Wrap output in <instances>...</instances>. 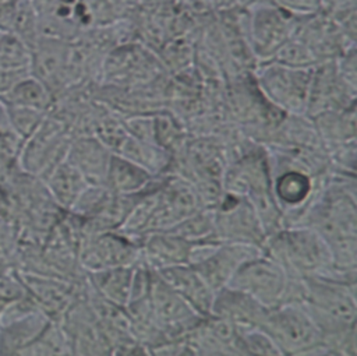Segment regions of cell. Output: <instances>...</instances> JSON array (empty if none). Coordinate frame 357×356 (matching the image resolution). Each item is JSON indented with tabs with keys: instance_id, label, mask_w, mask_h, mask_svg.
Listing matches in <instances>:
<instances>
[{
	"instance_id": "obj_2",
	"label": "cell",
	"mask_w": 357,
	"mask_h": 356,
	"mask_svg": "<svg viewBox=\"0 0 357 356\" xmlns=\"http://www.w3.org/2000/svg\"><path fill=\"white\" fill-rule=\"evenodd\" d=\"M264 251L290 275L298 278L331 276L356 281V274L335 268L331 250L322 236L307 225H286L269 235Z\"/></svg>"
},
{
	"instance_id": "obj_17",
	"label": "cell",
	"mask_w": 357,
	"mask_h": 356,
	"mask_svg": "<svg viewBox=\"0 0 357 356\" xmlns=\"http://www.w3.org/2000/svg\"><path fill=\"white\" fill-rule=\"evenodd\" d=\"M199 316L211 314L215 290L190 264H178L156 271Z\"/></svg>"
},
{
	"instance_id": "obj_16",
	"label": "cell",
	"mask_w": 357,
	"mask_h": 356,
	"mask_svg": "<svg viewBox=\"0 0 357 356\" xmlns=\"http://www.w3.org/2000/svg\"><path fill=\"white\" fill-rule=\"evenodd\" d=\"M113 152L95 135H79L71 140L66 159L89 184H106Z\"/></svg>"
},
{
	"instance_id": "obj_20",
	"label": "cell",
	"mask_w": 357,
	"mask_h": 356,
	"mask_svg": "<svg viewBox=\"0 0 357 356\" xmlns=\"http://www.w3.org/2000/svg\"><path fill=\"white\" fill-rule=\"evenodd\" d=\"M31 63V47L18 36L0 32V96L32 74Z\"/></svg>"
},
{
	"instance_id": "obj_5",
	"label": "cell",
	"mask_w": 357,
	"mask_h": 356,
	"mask_svg": "<svg viewBox=\"0 0 357 356\" xmlns=\"http://www.w3.org/2000/svg\"><path fill=\"white\" fill-rule=\"evenodd\" d=\"M259 328L271 336L280 355H324L322 332L303 303L269 309Z\"/></svg>"
},
{
	"instance_id": "obj_3",
	"label": "cell",
	"mask_w": 357,
	"mask_h": 356,
	"mask_svg": "<svg viewBox=\"0 0 357 356\" xmlns=\"http://www.w3.org/2000/svg\"><path fill=\"white\" fill-rule=\"evenodd\" d=\"M241 290L268 309L284 303H303L304 278L290 275L265 251L245 262L226 285Z\"/></svg>"
},
{
	"instance_id": "obj_19",
	"label": "cell",
	"mask_w": 357,
	"mask_h": 356,
	"mask_svg": "<svg viewBox=\"0 0 357 356\" xmlns=\"http://www.w3.org/2000/svg\"><path fill=\"white\" fill-rule=\"evenodd\" d=\"M163 176H155L135 162L113 154L107 169L106 186L116 194L135 195L156 187Z\"/></svg>"
},
{
	"instance_id": "obj_27",
	"label": "cell",
	"mask_w": 357,
	"mask_h": 356,
	"mask_svg": "<svg viewBox=\"0 0 357 356\" xmlns=\"http://www.w3.org/2000/svg\"><path fill=\"white\" fill-rule=\"evenodd\" d=\"M25 293L26 289L15 264L8 260H0V309Z\"/></svg>"
},
{
	"instance_id": "obj_26",
	"label": "cell",
	"mask_w": 357,
	"mask_h": 356,
	"mask_svg": "<svg viewBox=\"0 0 357 356\" xmlns=\"http://www.w3.org/2000/svg\"><path fill=\"white\" fill-rule=\"evenodd\" d=\"M169 230L187 240L188 243L218 239L215 232V218L212 208H201L195 211Z\"/></svg>"
},
{
	"instance_id": "obj_7",
	"label": "cell",
	"mask_w": 357,
	"mask_h": 356,
	"mask_svg": "<svg viewBox=\"0 0 357 356\" xmlns=\"http://www.w3.org/2000/svg\"><path fill=\"white\" fill-rule=\"evenodd\" d=\"M52 318L28 292L0 309V356H20Z\"/></svg>"
},
{
	"instance_id": "obj_23",
	"label": "cell",
	"mask_w": 357,
	"mask_h": 356,
	"mask_svg": "<svg viewBox=\"0 0 357 356\" xmlns=\"http://www.w3.org/2000/svg\"><path fill=\"white\" fill-rule=\"evenodd\" d=\"M311 119L324 147L356 140L354 107L325 110Z\"/></svg>"
},
{
	"instance_id": "obj_4",
	"label": "cell",
	"mask_w": 357,
	"mask_h": 356,
	"mask_svg": "<svg viewBox=\"0 0 357 356\" xmlns=\"http://www.w3.org/2000/svg\"><path fill=\"white\" fill-rule=\"evenodd\" d=\"M304 285L303 304L322 335L356 325V281L311 276L304 278Z\"/></svg>"
},
{
	"instance_id": "obj_9",
	"label": "cell",
	"mask_w": 357,
	"mask_h": 356,
	"mask_svg": "<svg viewBox=\"0 0 357 356\" xmlns=\"http://www.w3.org/2000/svg\"><path fill=\"white\" fill-rule=\"evenodd\" d=\"M213 209L216 237L223 242H241L264 247L268 237L264 225L245 197L225 193Z\"/></svg>"
},
{
	"instance_id": "obj_21",
	"label": "cell",
	"mask_w": 357,
	"mask_h": 356,
	"mask_svg": "<svg viewBox=\"0 0 357 356\" xmlns=\"http://www.w3.org/2000/svg\"><path fill=\"white\" fill-rule=\"evenodd\" d=\"M134 265H120L85 272L88 285L103 299L124 307L128 303Z\"/></svg>"
},
{
	"instance_id": "obj_14",
	"label": "cell",
	"mask_w": 357,
	"mask_h": 356,
	"mask_svg": "<svg viewBox=\"0 0 357 356\" xmlns=\"http://www.w3.org/2000/svg\"><path fill=\"white\" fill-rule=\"evenodd\" d=\"M28 295L50 318L57 320L84 290L85 278L70 281L60 276L21 272Z\"/></svg>"
},
{
	"instance_id": "obj_11",
	"label": "cell",
	"mask_w": 357,
	"mask_h": 356,
	"mask_svg": "<svg viewBox=\"0 0 357 356\" xmlns=\"http://www.w3.org/2000/svg\"><path fill=\"white\" fill-rule=\"evenodd\" d=\"M63 327L71 355H110V346L84 290L57 318Z\"/></svg>"
},
{
	"instance_id": "obj_29",
	"label": "cell",
	"mask_w": 357,
	"mask_h": 356,
	"mask_svg": "<svg viewBox=\"0 0 357 356\" xmlns=\"http://www.w3.org/2000/svg\"><path fill=\"white\" fill-rule=\"evenodd\" d=\"M241 341L245 355H280L275 342L261 328L241 329Z\"/></svg>"
},
{
	"instance_id": "obj_30",
	"label": "cell",
	"mask_w": 357,
	"mask_h": 356,
	"mask_svg": "<svg viewBox=\"0 0 357 356\" xmlns=\"http://www.w3.org/2000/svg\"><path fill=\"white\" fill-rule=\"evenodd\" d=\"M20 235L14 222L0 218V260H8L14 262Z\"/></svg>"
},
{
	"instance_id": "obj_8",
	"label": "cell",
	"mask_w": 357,
	"mask_h": 356,
	"mask_svg": "<svg viewBox=\"0 0 357 356\" xmlns=\"http://www.w3.org/2000/svg\"><path fill=\"white\" fill-rule=\"evenodd\" d=\"M148 300L163 336L162 343L185 336L204 318L153 269Z\"/></svg>"
},
{
	"instance_id": "obj_22",
	"label": "cell",
	"mask_w": 357,
	"mask_h": 356,
	"mask_svg": "<svg viewBox=\"0 0 357 356\" xmlns=\"http://www.w3.org/2000/svg\"><path fill=\"white\" fill-rule=\"evenodd\" d=\"M42 180L53 200L64 211L71 209L79 194L89 184L66 158L57 163Z\"/></svg>"
},
{
	"instance_id": "obj_25",
	"label": "cell",
	"mask_w": 357,
	"mask_h": 356,
	"mask_svg": "<svg viewBox=\"0 0 357 356\" xmlns=\"http://www.w3.org/2000/svg\"><path fill=\"white\" fill-rule=\"evenodd\" d=\"M71 355L67 335L57 320H50L42 332L21 350L20 356Z\"/></svg>"
},
{
	"instance_id": "obj_15",
	"label": "cell",
	"mask_w": 357,
	"mask_h": 356,
	"mask_svg": "<svg viewBox=\"0 0 357 356\" xmlns=\"http://www.w3.org/2000/svg\"><path fill=\"white\" fill-rule=\"evenodd\" d=\"M269 309L250 295L225 286L215 292L209 316H216L230 321L240 329L259 328Z\"/></svg>"
},
{
	"instance_id": "obj_10",
	"label": "cell",
	"mask_w": 357,
	"mask_h": 356,
	"mask_svg": "<svg viewBox=\"0 0 357 356\" xmlns=\"http://www.w3.org/2000/svg\"><path fill=\"white\" fill-rule=\"evenodd\" d=\"M138 260L139 244L119 230L84 235L78 249V262L84 272L134 265Z\"/></svg>"
},
{
	"instance_id": "obj_1",
	"label": "cell",
	"mask_w": 357,
	"mask_h": 356,
	"mask_svg": "<svg viewBox=\"0 0 357 356\" xmlns=\"http://www.w3.org/2000/svg\"><path fill=\"white\" fill-rule=\"evenodd\" d=\"M317 230L326 242L333 265L343 272L357 268L356 175L328 169L319 180L314 200L300 221Z\"/></svg>"
},
{
	"instance_id": "obj_6",
	"label": "cell",
	"mask_w": 357,
	"mask_h": 356,
	"mask_svg": "<svg viewBox=\"0 0 357 356\" xmlns=\"http://www.w3.org/2000/svg\"><path fill=\"white\" fill-rule=\"evenodd\" d=\"M71 140L67 127L49 112L39 127L24 140L18 155L20 169L43 179L66 158Z\"/></svg>"
},
{
	"instance_id": "obj_24",
	"label": "cell",
	"mask_w": 357,
	"mask_h": 356,
	"mask_svg": "<svg viewBox=\"0 0 357 356\" xmlns=\"http://www.w3.org/2000/svg\"><path fill=\"white\" fill-rule=\"evenodd\" d=\"M0 99L8 106L28 107L49 113L54 102V95L43 82L31 74L1 95Z\"/></svg>"
},
{
	"instance_id": "obj_13",
	"label": "cell",
	"mask_w": 357,
	"mask_h": 356,
	"mask_svg": "<svg viewBox=\"0 0 357 356\" xmlns=\"http://www.w3.org/2000/svg\"><path fill=\"white\" fill-rule=\"evenodd\" d=\"M264 253V247L241 242L219 240L213 253L194 268L201 274L206 283L218 292L225 288L234 274L250 260Z\"/></svg>"
},
{
	"instance_id": "obj_28",
	"label": "cell",
	"mask_w": 357,
	"mask_h": 356,
	"mask_svg": "<svg viewBox=\"0 0 357 356\" xmlns=\"http://www.w3.org/2000/svg\"><path fill=\"white\" fill-rule=\"evenodd\" d=\"M6 107H7L11 127L22 141L26 140L39 127V124L43 121V119L47 116L46 112H40V110H35V109L8 106V105H6Z\"/></svg>"
},
{
	"instance_id": "obj_12",
	"label": "cell",
	"mask_w": 357,
	"mask_h": 356,
	"mask_svg": "<svg viewBox=\"0 0 357 356\" xmlns=\"http://www.w3.org/2000/svg\"><path fill=\"white\" fill-rule=\"evenodd\" d=\"M312 80L305 71L273 68L262 75L266 99L286 114H307Z\"/></svg>"
},
{
	"instance_id": "obj_18",
	"label": "cell",
	"mask_w": 357,
	"mask_h": 356,
	"mask_svg": "<svg viewBox=\"0 0 357 356\" xmlns=\"http://www.w3.org/2000/svg\"><path fill=\"white\" fill-rule=\"evenodd\" d=\"M190 243L170 230L151 232L139 240V260L153 271L187 264Z\"/></svg>"
}]
</instances>
